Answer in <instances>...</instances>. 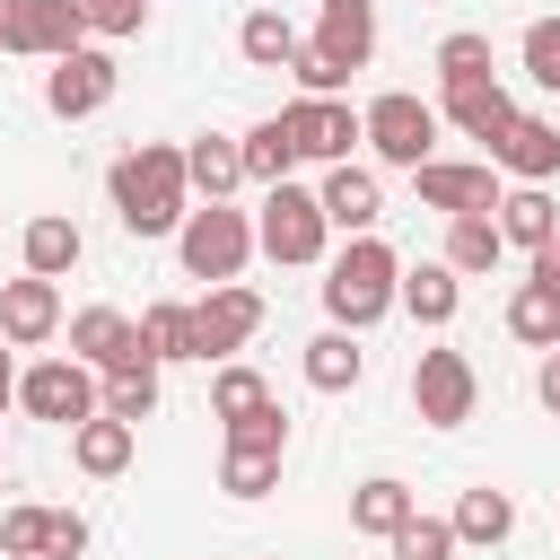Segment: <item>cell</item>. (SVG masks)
Listing matches in <instances>:
<instances>
[{"instance_id": "cell-27", "label": "cell", "mask_w": 560, "mask_h": 560, "mask_svg": "<svg viewBox=\"0 0 560 560\" xmlns=\"http://www.w3.org/2000/svg\"><path fill=\"white\" fill-rule=\"evenodd\" d=\"M446 525H455V542H508V534H516V499L481 481V490H464V499H455V516H446Z\"/></svg>"}, {"instance_id": "cell-19", "label": "cell", "mask_w": 560, "mask_h": 560, "mask_svg": "<svg viewBox=\"0 0 560 560\" xmlns=\"http://www.w3.org/2000/svg\"><path fill=\"white\" fill-rule=\"evenodd\" d=\"M499 245H525V254H542L551 236H560V201L542 192V184H516V192H499Z\"/></svg>"}, {"instance_id": "cell-4", "label": "cell", "mask_w": 560, "mask_h": 560, "mask_svg": "<svg viewBox=\"0 0 560 560\" xmlns=\"http://www.w3.org/2000/svg\"><path fill=\"white\" fill-rule=\"evenodd\" d=\"M359 140H368L385 166H429V149H438V105H420L411 88H385V96L359 114Z\"/></svg>"}, {"instance_id": "cell-21", "label": "cell", "mask_w": 560, "mask_h": 560, "mask_svg": "<svg viewBox=\"0 0 560 560\" xmlns=\"http://www.w3.org/2000/svg\"><path fill=\"white\" fill-rule=\"evenodd\" d=\"M18 245H26V271H35V280H61V271H79V254H88L79 219H61V210H35Z\"/></svg>"}, {"instance_id": "cell-7", "label": "cell", "mask_w": 560, "mask_h": 560, "mask_svg": "<svg viewBox=\"0 0 560 560\" xmlns=\"http://www.w3.org/2000/svg\"><path fill=\"white\" fill-rule=\"evenodd\" d=\"M18 402H26L35 420H52V429H79V420H96V368H79V359H35V368L18 376Z\"/></svg>"}, {"instance_id": "cell-33", "label": "cell", "mask_w": 560, "mask_h": 560, "mask_svg": "<svg viewBox=\"0 0 560 560\" xmlns=\"http://www.w3.org/2000/svg\"><path fill=\"white\" fill-rule=\"evenodd\" d=\"M262 402H271V385H262L245 359H228V368L210 376V411H219V420H245V411H262Z\"/></svg>"}, {"instance_id": "cell-2", "label": "cell", "mask_w": 560, "mask_h": 560, "mask_svg": "<svg viewBox=\"0 0 560 560\" xmlns=\"http://www.w3.org/2000/svg\"><path fill=\"white\" fill-rule=\"evenodd\" d=\"M394 280H402V254L385 236H350L332 262H324V315L341 332H368L376 315H394Z\"/></svg>"}, {"instance_id": "cell-18", "label": "cell", "mask_w": 560, "mask_h": 560, "mask_svg": "<svg viewBox=\"0 0 560 560\" xmlns=\"http://www.w3.org/2000/svg\"><path fill=\"white\" fill-rule=\"evenodd\" d=\"M438 122H455L464 140H499L508 122H516V96L499 88V79H464V88H446V114Z\"/></svg>"}, {"instance_id": "cell-14", "label": "cell", "mask_w": 560, "mask_h": 560, "mask_svg": "<svg viewBox=\"0 0 560 560\" xmlns=\"http://www.w3.org/2000/svg\"><path fill=\"white\" fill-rule=\"evenodd\" d=\"M315 210H324V228L376 236V219H385V192H376V175H368V166H324V184H315Z\"/></svg>"}, {"instance_id": "cell-36", "label": "cell", "mask_w": 560, "mask_h": 560, "mask_svg": "<svg viewBox=\"0 0 560 560\" xmlns=\"http://www.w3.org/2000/svg\"><path fill=\"white\" fill-rule=\"evenodd\" d=\"M271 481H280V455H245V446L219 455V490H228V499H262Z\"/></svg>"}, {"instance_id": "cell-16", "label": "cell", "mask_w": 560, "mask_h": 560, "mask_svg": "<svg viewBox=\"0 0 560 560\" xmlns=\"http://www.w3.org/2000/svg\"><path fill=\"white\" fill-rule=\"evenodd\" d=\"M52 332H61V289L35 280V271L9 280V289H0V341H9V350H35V341H52Z\"/></svg>"}, {"instance_id": "cell-11", "label": "cell", "mask_w": 560, "mask_h": 560, "mask_svg": "<svg viewBox=\"0 0 560 560\" xmlns=\"http://www.w3.org/2000/svg\"><path fill=\"white\" fill-rule=\"evenodd\" d=\"M280 122H289V149H298V158L350 166V149H359V114H350L341 96H298V105H280Z\"/></svg>"}, {"instance_id": "cell-29", "label": "cell", "mask_w": 560, "mask_h": 560, "mask_svg": "<svg viewBox=\"0 0 560 560\" xmlns=\"http://www.w3.org/2000/svg\"><path fill=\"white\" fill-rule=\"evenodd\" d=\"M236 158H245V184H289V166H298V149H289V122L271 114V122H254L245 140H236Z\"/></svg>"}, {"instance_id": "cell-10", "label": "cell", "mask_w": 560, "mask_h": 560, "mask_svg": "<svg viewBox=\"0 0 560 560\" xmlns=\"http://www.w3.org/2000/svg\"><path fill=\"white\" fill-rule=\"evenodd\" d=\"M114 79H122V70H114V52L79 44V52H61V61L44 70V105H52L61 122H88V114L114 96Z\"/></svg>"}, {"instance_id": "cell-13", "label": "cell", "mask_w": 560, "mask_h": 560, "mask_svg": "<svg viewBox=\"0 0 560 560\" xmlns=\"http://www.w3.org/2000/svg\"><path fill=\"white\" fill-rule=\"evenodd\" d=\"M411 184H420V201H429V210H446V219L499 210V175H490V166H455V158H429V166H411Z\"/></svg>"}, {"instance_id": "cell-26", "label": "cell", "mask_w": 560, "mask_h": 560, "mask_svg": "<svg viewBox=\"0 0 560 560\" xmlns=\"http://www.w3.org/2000/svg\"><path fill=\"white\" fill-rule=\"evenodd\" d=\"M96 411H105V420H131V429H140V420L158 411V359H131V368H114V376L96 385Z\"/></svg>"}, {"instance_id": "cell-34", "label": "cell", "mask_w": 560, "mask_h": 560, "mask_svg": "<svg viewBox=\"0 0 560 560\" xmlns=\"http://www.w3.org/2000/svg\"><path fill=\"white\" fill-rule=\"evenodd\" d=\"M438 79H446V88H464V79H490V35L455 26V35L438 44Z\"/></svg>"}, {"instance_id": "cell-39", "label": "cell", "mask_w": 560, "mask_h": 560, "mask_svg": "<svg viewBox=\"0 0 560 560\" xmlns=\"http://www.w3.org/2000/svg\"><path fill=\"white\" fill-rule=\"evenodd\" d=\"M525 79L560 96V18H534L525 26Z\"/></svg>"}, {"instance_id": "cell-44", "label": "cell", "mask_w": 560, "mask_h": 560, "mask_svg": "<svg viewBox=\"0 0 560 560\" xmlns=\"http://www.w3.org/2000/svg\"><path fill=\"white\" fill-rule=\"evenodd\" d=\"M18 402V368H9V350H0V411Z\"/></svg>"}, {"instance_id": "cell-3", "label": "cell", "mask_w": 560, "mask_h": 560, "mask_svg": "<svg viewBox=\"0 0 560 560\" xmlns=\"http://www.w3.org/2000/svg\"><path fill=\"white\" fill-rule=\"evenodd\" d=\"M175 254H184V280H236L245 271V254H254V219L245 210H228V201H210V210H184V228H175Z\"/></svg>"}, {"instance_id": "cell-9", "label": "cell", "mask_w": 560, "mask_h": 560, "mask_svg": "<svg viewBox=\"0 0 560 560\" xmlns=\"http://www.w3.org/2000/svg\"><path fill=\"white\" fill-rule=\"evenodd\" d=\"M306 52H315L332 79L368 70V61H376V0H324V18H315V35H306Z\"/></svg>"}, {"instance_id": "cell-8", "label": "cell", "mask_w": 560, "mask_h": 560, "mask_svg": "<svg viewBox=\"0 0 560 560\" xmlns=\"http://www.w3.org/2000/svg\"><path fill=\"white\" fill-rule=\"evenodd\" d=\"M262 332V298L245 289V280H219L201 306H192V359H228V350H245Z\"/></svg>"}, {"instance_id": "cell-35", "label": "cell", "mask_w": 560, "mask_h": 560, "mask_svg": "<svg viewBox=\"0 0 560 560\" xmlns=\"http://www.w3.org/2000/svg\"><path fill=\"white\" fill-rule=\"evenodd\" d=\"M228 446H245V455H289V411H280V402H262V411L228 420Z\"/></svg>"}, {"instance_id": "cell-40", "label": "cell", "mask_w": 560, "mask_h": 560, "mask_svg": "<svg viewBox=\"0 0 560 560\" xmlns=\"http://www.w3.org/2000/svg\"><path fill=\"white\" fill-rule=\"evenodd\" d=\"M44 516H52V508H9V516H0V551H9V560H44Z\"/></svg>"}, {"instance_id": "cell-38", "label": "cell", "mask_w": 560, "mask_h": 560, "mask_svg": "<svg viewBox=\"0 0 560 560\" xmlns=\"http://www.w3.org/2000/svg\"><path fill=\"white\" fill-rule=\"evenodd\" d=\"M88 35H140L149 26V0H70Z\"/></svg>"}, {"instance_id": "cell-37", "label": "cell", "mask_w": 560, "mask_h": 560, "mask_svg": "<svg viewBox=\"0 0 560 560\" xmlns=\"http://www.w3.org/2000/svg\"><path fill=\"white\" fill-rule=\"evenodd\" d=\"M394 560H455V525L446 516H411L394 534Z\"/></svg>"}, {"instance_id": "cell-30", "label": "cell", "mask_w": 560, "mask_h": 560, "mask_svg": "<svg viewBox=\"0 0 560 560\" xmlns=\"http://www.w3.org/2000/svg\"><path fill=\"white\" fill-rule=\"evenodd\" d=\"M508 245H499V219L490 210H472V219H446V271L455 280H472V271H490Z\"/></svg>"}, {"instance_id": "cell-6", "label": "cell", "mask_w": 560, "mask_h": 560, "mask_svg": "<svg viewBox=\"0 0 560 560\" xmlns=\"http://www.w3.org/2000/svg\"><path fill=\"white\" fill-rule=\"evenodd\" d=\"M472 402H481L472 359H464V350H420V368H411V411H420L429 429H464Z\"/></svg>"}, {"instance_id": "cell-12", "label": "cell", "mask_w": 560, "mask_h": 560, "mask_svg": "<svg viewBox=\"0 0 560 560\" xmlns=\"http://www.w3.org/2000/svg\"><path fill=\"white\" fill-rule=\"evenodd\" d=\"M70 359L96 368V376H114V368H131V359H149V350H140V324H131L122 306H79V315H70Z\"/></svg>"}, {"instance_id": "cell-43", "label": "cell", "mask_w": 560, "mask_h": 560, "mask_svg": "<svg viewBox=\"0 0 560 560\" xmlns=\"http://www.w3.org/2000/svg\"><path fill=\"white\" fill-rule=\"evenodd\" d=\"M534 280H542V289H560V236H551V245L534 254Z\"/></svg>"}, {"instance_id": "cell-22", "label": "cell", "mask_w": 560, "mask_h": 560, "mask_svg": "<svg viewBox=\"0 0 560 560\" xmlns=\"http://www.w3.org/2000/svg\"><path fill=\"white\" fill-rule=\"evenodd\" d=\"M411 516H420V499H411V481H394V472H376V481H359V490H350V525H359V534H376V542H394Z\"/></svg>"}, {"instance_id": "cell-15", "label": "cell", "mask_w": 560, "mask_h": 560, "mask_svg": "<svg viewBox=\"0 0 560 560\" xmlns=\"http://www.w3.org/2000/svg\"><path fill=\"white\" fill-rule=\"evenodd\" d=\"M79 44H88V26H79L70 0H18V18H9V52L61 61V52H79Z\"/></svg>"}, {"instance_id": "cell-25", "label": "cell", "mask_w": 560, "mask_h": 560, "mask_svg": "<svg viewBox=\"0 0 560 560\" xmlns=\"http://www.w3.org/2000/svg\"><path fill=\"white\" fill-rule=\"evenodd\" d=\"M184 184H192V192H210V201H228V192L245 184V158H236V140H228V131H201V140L184 149Z\"/></svg>"}, {"instance_id": "cell-31", "label": "cell", "mask_w": 560, "mask_h": 560, "mask_svg": "<svg viewBox=\"0 0 560 560\" xmlns=\"http://www.w3.org/2000/svg\"><path fill=\"white\" fill-rule=\"evenodd\" d=\"M508 332H516L525 350H560V289L525 280V289L508 298Z\"/></svg>"}, {"instance_id": "cell-1", "label": "cell", "mask_w": 560, "mask_h": 560, "mask_svg": "<svg viewBox=\"0 0 560 560\" xmlns=\"http://www.w3.org/2000/svg\"><path fill=\"white\" fill-rule=\"evenodd\" d=\"M105 192H114V219H122L131 236H175V228H184V210H192L184 149H166V140H140L131 158H114Z\"/></svg>"}, {"instance_id": "cell-41", "label": "cell", "mask_w": 560, "mask_h": 560, "mask_svg": "<svg viewBox=\"0 0 560 560\" xmlns=\"http://www.w3.org/2000/svg\"><path fill=\"white\" fill-rule=\"evenodd\" d=\"M79 551H88V516L79 508H52L44 516V560H79Z\"/></svg>"}, {"instance_id": "cell-23", "label": "cell", "mask_w": 560, "mask_h": 560, "mask_svg": "<svg viewBox=\"0 0 560 560\" xmlns=\"http://www.w3.org/2000/svg\"><path fill=\"white\" fill-rule=\"evenodd\" d=\"M359 376H368L359 332H341V324H332V332H315V341H306V385H315V394H350Z\"/></svg>"}, {"instance_id": "cell-42", "label": "cell", "mask_w": 560, "mask_h": 560, "mask_svg": "<svg viewBox=\"0 0 560 560\" xmlns=\"http://www.w3.org/2000/svg\"><path fill=\"white\" fill-rule=\"evenodd\" d=\"M534 385H542V411H560V350L542 359V376H534Z\"/></svg>"}, {"instance_id": "cell-28", "label": "cell", "mask_w": 560, "mask_h": 560, "mask_svg": "<svg viewBox=\"0 0 560 560\" xmlns=\"http://www.w3.org/2000/svg\"><path fill=\"white\" fill-rule=\"evenodd\" d=\"M298 44H306V35H298L280 9H254V18L236 26V52H245L254 70H289V61H298Z\"/></svg>"}, {"instance_id": "cell-17", "label": "cell", "mask_w": 560, "mask_h": 560, "mask_svg": "<svg viewBox=\"0 0 560 560\" xmlns=\"http://www.w3.org/2000/svg\"><path fill=\"white\" fill-rule=\"evenodd\" d=\"M490 166H508L516 184H542V175H560V122H542V114H516V122L490 140Z\"/></svg>"}, {"instance_id": "cell-24", "label": "cell", "mask_w": 560, "mask_h": 560, "mask_svg": "<svg viewBox=\"0 0 560 560\" xmlns=\"http://www.w3.org/2000/svg\"><path fill=\"white\" fill-rule=\"evenodd\" d=\"M131 446H140V429H131V420H105V411L70 429V455H79V472H96V481H114V472L131 464Z\"/></svg>"}, {"instance_id": "cell-45", "label": "cell", "mask_w": 560, "mask_h": 560, "mask_svg": "<svg viewBox=\"0 0 560 560\" xmlns=\"http://www.w3.org/2000/svg\"><path fill=\"white\" fill-rule=\"evenodd\" d=\"M9 18H18V0H0V52H9Z\"/></svg>"}, {"instance_id": "cell-20", "label": "cell", "mask_w": 560, "mask_h": 560, "mask_svg": "<svg viewBox=\"0 0 560 560\" xmlns=\"http://www.w3.org/2000/svg\"><path fill=\"white\" fill-rule=\"evenodd\" d=\"M394 306H402L411 324H429V332H438V324H455V306H464V280H455L446 262H411V271L394 280Z\"/></svg>"}, {"instance_id": "cell-32", "label": "cell", "mask_w": 560, "mask_h": 560, "mask_svg": "<svg viewBox=\"0 0 560 560\" xmlns=\"http://www.w3.org/2000/svg\"><path fill=\"white\" fill-rule=\"evenodd\" d=\"M140 350L166 368V359H192V306H175V298H158V306H140Z\"/></svg>"}, {"instance_id": "cell-5", "label": "cell", "mask_w": 560, "mask_h": 560, "mask_svg": "<svg viewBox=\"0 0 560 560\" xmlns=\"http://www.w3.org/2000/svg\"><path fill=\"white\" fill-rule=\"evenodd\" d=\"M324 210H315V192L306 184H271L262 192V219H254V245L271 254V262H324Z\"/></svg>"}]
</instances>
